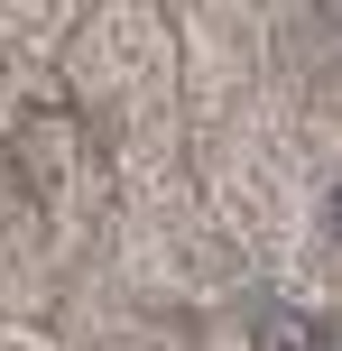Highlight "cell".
Returning a JSON list of instances; mask_svg holds the SVG:
<instances>
[{"instance_id":"6da1fadb","label":"cell","mask_w":342,"mask_h":351,"mask_svg":"<svg viewBox=\"0 0 342 351\" xmlns=\"http://www.w3.org/2000/svg\"><path fill=\"white\" fill-rule=\"evenodd\" d=\"M259 342H269V351H315V333H306L296 315H269V324H259Z\"/></svg>"},{"instance_id":"7a4b0ae2","label":"cell","mask_w":342,"mask_h":351,"mask_svg":"<svg viewBox=\"0 0 342 351\" xmlns=\"http://www.w3.org/2000/svg\"><path fill=\"white\" fill-rule=\"evenodd\" d=\"M333 222H342V194H333Z\"/></svg>"}]
</instances>
